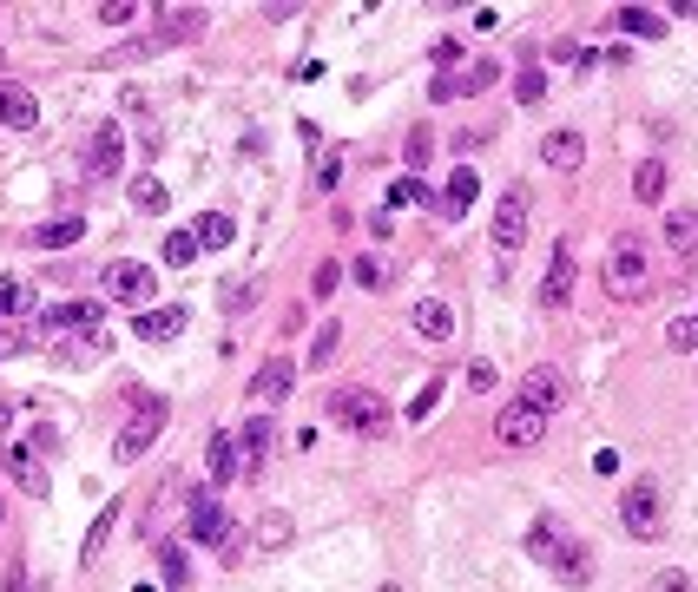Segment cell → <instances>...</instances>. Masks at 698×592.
Returning <instances> with one entry per match:
<instances>
[{
  "mask_svg": "<svg viewBox=\"0 0 698 592\" xmlns=\"http://www.w3.org/2000/svg\"><path fill=\"white\" fill-rule=\"evenodd\" d=\"M159 546H165V579H172V586H185V573H191V566H185V553H178L172 540H159Z\"/></svg>",
  "mask_w": 698,
  "mask_h": 592,
  "instance_id": "obj_43",
  "label": "cell"
},
{
  "mask_svg": "<svg viewBox=\"0 0 698 592\" xmlns=\"http://www.w3.org/2000/svg\"><path fill=\"white\" fill-rule=\"evenodd\" d=\"M86 237V218H53V224H33V244L40 250H66Z\"/></svg>",
  "mask_w": 698,
  "mask_h": 592,
  "instance_id": "obj_23",
  "label": "cell"
},
{
  "mask_svg": "<svg viewBox=\"0 0 698 592\" xmlns=\"http://www.w3.org/2000/svg\"><path fill=\"white\" fill-rule=\"evenodd\" d=\"M468 389H475V395L494 389V362H468Z\"/></svg>",
  "mask_w": 698,
  "mask_h": 592,
  "instance_id": "obj_44",
  "label": "cell"
},
{
  "mask_svg": "<svg viewBox=\"0 0 698 592\" xmlns=\"http://www.w3.org/2000/svg\"><path fill=\"white\" fill-rule=\"evenodd\" d=\"M330 415L343 421L349 435H389V421H396V415H389V402H382L376 389H356V382L330 395Z\"/></svg>",
  "mask_w": 698,
  "mask_h": 592,
  "instance_id": "obj_4",
  "label": "cell"
},
{
  "mask_svg": "<svg viewBox=\"0 0 698 592\" xmlns=\"http://www.w3.org/2000/svg\"><path fill=\"white\" fill-rule=\"evenodd\" d=\"M382 592H402V586H382Z\"/></svg>",
  "mask_w": 698,
  "mask_h": 592,
  "instance_id": "obj_49",
  "label": "cell"
},
{
  "mask_svg": "<svg viewBox=\"0 0 698 592\" xmlns=\"http://www.w3.org/2000/svg\"><path fill=\"white\" fill-rule=\"evenodd\" d=\"M270 435H277L270 421H244V435H238V461H244V468H264V454H270Z\"/></svg>",
  "mask_w": 698,
  "mask_h": 592,
  "instance_id": "obj_26",
  "label": "cell"
},
{
  "mask_svg": "<svg viewBox=\"0 0 698 592\" xmlns=\"http://www.w3.org/2000/svg\"><path fill=\"white\" fill-rule=\"evenodd\" d=\"M132 329H139V343H172L185 329V310H132Z\"/></svg>",
  "mask_w": 698,
  "mask_h": 592,
  "instance_id": "obj_19",
  "label": "cell"
},
{
  "mask_svg": "<svg viewBox=\"0 0 698 592\" xmlns=\"http://www.w3.org/2000/svg\"><path fill=\"white\" fill-rule=\"evenodd\" d=\"M185 520H191V540H231V514H224L218 500H211V487H191V507H185Z\"/></svg>",
  "mask_w": 698,
  "mask_h": 592,
  "instance_id": "obj_10",
  "label": "cell"
},
{
  "mask_svg": "<svg viewBox=\"0 0 698 592\" xmlns=\"http://www.w3.org/2000/svg\"><path fill=\"white\" fill-rule=\"evenodd\" d=\"M494 79H501V66H494V60H475L468 73H435L429 93H435V99H468V93H488Z\"/></svg>",
  "mask_w": 698,
  "mask_h": 592,
  "instance_id": "obj_11",
  "label": "cell"
},
{
  "mask_svg": "<svg viewBox=\"0 0 698 592\" xmlns=\"http://www.w3.org/2000/svg\"><path fill=\"white\" fill-rule=\"evenodd\" d=\"M613 27H626V33H639V40H652V33H666V20L652 14V7H619Z\"/></svg>",
  "mask_w": 698,
  "mask_h": 592,
  "instance_id": "obj_30",
  "label": "cell"
},
{
  "mask_svg": "<svg viewBox=\"0 0 698 592\" xmlns=\"http://www.w3.org/2000/svg\"><path fill=\"white\" fill-rule=\"evenodd\" d=\"M666 244L679 257H698V211H666Z\"/></svg>",
  "mask_w": 698,
  "mask_h": 592,
  "instance_id": "obj_25",
  "label": "cell"
},
{
  "mask_svg": "<svg viewBox=\"0 0 698 592\" xmlns=\"http://www.w3.org/2000/svg\"><path fill=\"white\" fill-rule=\"evenodd\" d=\"M527 553H534L560 586H587L593 579V553L573 540L567 527H554V520H534V527H527Z\"/></svg>",
  "mask_w": 698,
  "mask_h": 592,
  "instance_id": "obj_1",
  "label": "cell"
},
{
  "mask_svg": "<svg viewBox=\"0 0 698 592\" xmlns=\"http://www.w3.org/2000/svg\"><path fill=\"white\" fill-rule=\"evenodd\" d=\"M0 468L14 474V487H27V494H47V468H40L27 448H14V441H7V448H0Z\"/></svg>",
  "mask_w": 698,
  "mask_h": 592,
  "instance_id": "obj_18",
  "label": "cell"
},
{
  "mask_svg": "<svg viewBox=\"0 0 698 592\" xmlns=\"http://www.w3.org/2000/svg\"><path fill=\"white\" fill-rule=\"evenodd\" d=\"M540 165H547V172H580V165H587V139H580V132H547V139H540Z\"/></svg>",
  "mask_w": 698,
  "mask_h": 592,
  "instance_id": "obj_12",
  "label": "cell"
},
{
  "mask_svg": "<svg viewBox=\"0 0 698 592\" xmlns=\"http://www.w3.org/2000/svg\"><path fill=\"white\" fill-rule=\"evenodd\" d=\"M336 283H343V264H317V277H310V296H330Z\"/></svg>",
  "mask_w": 698,
  "mask_h": 592,
  "instance_id": "obj_42",
  "label": "cell"
},
{
  "mask_svg": "<svg viewBox=\"0 0 698 592\" xmlns=\"http://www.w3.org/2000/svg\"><path fill=\"white\" fill-rule=\"evenodd\" d=\"M99 20H106V27H132V20H139V7H132V0H106V7H99Z\"/></svg>",
  "mask_w": 698,
  "mask_h": 592,
  "instance_id": "obj_40",
  "label": "cell"
},
{
  "mask_svg": "<svg viewBox=\"0 0 698 592\" xmlns=\"http://www.w3.org/2000/svg\"><path fill=\"white\" fill-rule=\"evenodd\" d=\"M205 474H211V487H231L244 474V461H238V435H211L205 441Z\"/></svg>",
  "mask_w": 698,
  "mask_h": 592,
  "instance_id": "obj_13",
  "label": "cell"
},
{
  "mask_svg": "<svg viewBox=\"0 0 698 592\" xmlns=\"http://www.w3.org/2000/svg\"><path fill=\"white\" fill-rule=\"evenodd\" d=\"M40 323L53 329V336H73V329H99V303H86V296H73V303H53Z\"/></svg>",
  "mask_w": 698,
  "mask_h": 592,
  "instance_id": "obj_15",
  "label": "cell"
},
{
  "mask_svg": "<svg viewBox=\"0 0 698 592\" xmlns=\"http://www.w3.org/2000/svg\"><path fill=\"white\" fill-rule=\"evenodd\" d=\"M619 520L633 540H666V487L659 481H626L619 487Z\"/></svg>",
  "mask_w": 698,
  "mask_h": 592,
  "instance_id": "obj_3",
  "label": "cell"
},
{
  "mask_svg": "<svg viewBox=\"0 0 698 592\" xmlns=\"http://www.w3.org/2000/svg\"><path fill=\"white\" fill-rule=\"evenodd\" d=\"M527 218H534L527 185H508V191H501V204H494V257H501V264H514V250L527 244Z\"/></svg>",
  "mask_w": 698,
  "mask_h": 592,
  "instance_id": "obj_5",
  "label": "cell"
},
{
  "mask_svg": "<svg viewBox=\"0 0 698 592\" xmlns=\"http://www.w3.org/2000/svg\"><path fill=\"white\" fill-rule=\"evenodd\" d=\"M409 323L422 329L429 343H448V336H455V310H448L442 296H422V303H415V310H409Z\"/></svg>",
  "mask_w": 698,
  "mask_h": 592,
  "instance_id": "obj_16",
  "label": "cell"
},
{
  "mask_svg": "<svg viewBox=\"0 0 698 592\" xmlns=\"http://www.w3.org/2000/svg\"><path fill=\"white\" fill-rule=\"evenodd\" d=\"M0 125H14V132L40 125V106H33V93H27V86H14V79H0Z\"/></svg>",
  "mask_w": 698,
  "mask_h": 592,
  "instance_id": "obj_17",
  "label": "cell"
},
{
  "mask_svg": "<svg viewBox=\"0 0 698 592\" xmlns=\"http://www.w3.org/2000/svg\"><path fill=\"white\" fill-rule=\"evenodd\" d=\"M402 204H435V198L422 191V178H396L389 185V211H402Z\"/></svg>",
  "mask_w": 698,
  "mask_h": 592,
  "instance_id": "obj_34",
  "label": "cell"
},
{
  "mask_svg": "<svg viewBox=\"0 0 698 592\" xmlns=\"http://www.w3.org/2000/svg\"><path fill=\"white\" fill-rule=\"evenodd\" d=\"M191 237H198V250H224V244H238V224L224 218V211H205Z\"/></svg>",
  "mask_w": 698,
  "mask_h": 592,
  "instance_id": "obj_27",
  "label": "cell"
},
{
  "mask_svg": "<svg viewBox=\"0 0 698 592\" xmlns=\"http://www.w3.org/2000/svg\"><path fill=\"white\" fill-rule=\"evenodd\" d=\"M540 93H547V73H540V66H521V73H514V99H521V106H534Z\"/></svg>",
  "mask_w": 698,
  "mask_h": 592,
  "instance_id": "obj_33",
  "label": "cell"
},
{
  "mask_svg": "<svg viewBox=\"0 0 698 592\" xmlns=\"http://www.w3.org/2000/svg\"><path fill=\"white\" fill-rule=\"evenodd\" d=\"M0 527H7V500H0Z\"/></svg>",
  "mask_w": 698,
  "mask_h": 592,
  "instance_id": "obj_48",
  "label": "cell"
},
{
  "mask_svg": "<svg viewBox=\"0 0 698 592\" xmlns=\"http://www.w3.org/2000/svg\"><path fill=\"white\" fill-rule=\"evenodd\" d=\"M0 316H33V283H0Z\"/></svg>",
  "mask_w": 698,
  "mask_h": 592,
  "instance_id": "obj_32",
  "label": "cell"
},
{
  "mask_svg": "<svg viewBox=\"0 0 698 592\" xmlns=\"http://www.w3.org/2000/svg\"><path fill=\"white\" fill-rule=\"evenodd\" d=\"M20 349H33V329H0V362L20 356Z\"/></svg>",
  "mask_w": 698,
  "mask_h": 592,
  "instance_id": "obj_41",
  "label": "cell"
},
{
  "mask_svg": "<svg viewBox=\"0 0 698 592\" xmlns=\"http://www.w3.org/2000/svg\"><path fill=\"white\" fill-rule=\"evenodd\" d=\"M126 172V132H119V119H99L93 139H86V178H112Z\"/></svg>",
  "mask_w": 698,
  "mask_h": 592,
  "instance_id": "obj_6",
  "label": "cell"
},
{
  "mask_svg": "<svg viewBox=\"0 0 698 592\" xmlns=\"http://www.w3.org/2000/svg\"><path fill=\"white\" fill-rule=\"evenodd\" d=\"M356 283H363V290H389V270H382V257H356Z\"/></svg>",
  "mask_w": 698,
  "mask_h": 592,
  "instance_id": "obj_39",
  "label": "cell"
},
{
  "mask_svg": "<svg viewBox=\"0 0 698 592\" xmlns=\"http://www.w3.org/2000/svg\"><path fill=\"white\" fill-rule=\"evenodd\" d=\"M152 264H139V257H119V264H106V296L112 303H132V310H145V296H152Z\"/></svg>",
  "mask_w": 698,
  "mask_h": 592,
  "instance_id": "obj_8",
  "label": "cell"
},
{
  "mask_svg": "<svg viewBox=\"0 0 698 592\" xmlns=\"http://www.w3.org/2000/svg\"><path fill=\"white\" fill-rule=\"evenodd\" d=\"M521 402L540 408V415H554V408L567 402V382H560V369H534V375L521 382Z\"/></svg>",
  "mask_w": 698,
  "mask_h": 592,
  "instance_id": "obj_14",
  "label": "cell"
},
{
  "mask_svg": "<svg viewBox=\"0 0 698 592\" xmlns=\"http://www.w3.org/2000/svg\"><path fill=\"white\" fill-rule=\"evenodd\" d=\"M165 204H172V191H165L152 172L132 178V211H145V218H165Z\"/></svg>",
  "mask_w": 698,
  "mask_h": 592,
  "instance_id": "obj_24",
  "label": "cell"
},
{
  "mask_svg": "<svg viewBox=\"0 0 698 592\" xmlns=\"http://www.w3.org/2000/svg\"><path fill=\"white\" fill-rule=\"evenodd\" d=\"M429 152H435V125H415V132H409V172H422Z\"/></svg>",
  "mask_w": 698,
  "mask_h": 592,
  "instance_id": "obj_36",
  "label": "cell"
},
{
  "mask_svg": "<svg viewBox=\"0 0 698 592\" xmlns=\"http://www.w3.org/2000/svg\"><path fill=\"white\" fill-rule=\"evenodd\" d=\"M112 520H119V507H106V514L93 520V533H86V553H99V540H106V533H112Z\"/></svg>",
  "mask_w": 698,
  "mask_h": 592,
  "instance_id": "obj_45",
  "label": "cell"
},
{
  "mask_svg": "<svg viewBox=\"0 0 698 592\" xmlns=\"http://www.w3.org/2000/svg\"><path fill=\"white\" fill-rule=\"evenodd\" d=\"M336 349H343V323H323V329H317V343H310V369H330Z\"/></svg>",
  "mask_w": 698,
  "mask_h": 592,
  "instance_id": "obj_31",
  "label": "cell"
},
{
  "mask_svg": "<svg viewBox=\"0 0 698 592\" xmlns=\"http://www.w3.org/2000/svg\"><path fill=\"white\" fill-rule=\"evenodd\" d=\"M573 296V250L554 244V257H547V283H540V303H567Z\"/></svg>",
  "mask_w": 698,
  "mask_h": 592,
  "instance_id": "obj_20",
  "label": "cell"
},
{
  "mask_svg": "<svg viewBox=\"0 0 698 592\" xmlns=\"http://www.w3.org/2000/svg\"><path fill=\"white\" fill-rule=\"evenodd\" d=\"M435 402H442V375L415 389V402H409V421H429V415H435Z\"/></svg>",
  "mask_w": 698,
  "mask_h": 592,
  "instance_id": "obj_37",
  "label": "cell"
},
{
  "mask_svg": "<svg viewBox=\"0 0 698 592\" xmlns=\"http://www.w3.org/2000/svg\"><path fill=\"white\" fill-rule=\"evenodd\" d=\"M540 435H547V415L527 408V402H508L501 415H494V441H501V448H534Z\"/></svg>",
  "mask_w": 698,
  "mask_h": 592,
  "instance_id": "obj_9",
  "label": "cell"
},
{
  "mask_svg": "<svg viewBox=\"0 0 698 592\" xmlns=\"http://www.w3.org/2000/svg\"><path fill=\"white\" fill-rule=\"evenodd\" d=\"M659 191H666V158H646L633 172V198L639 204H659Z\"/></svg>",
  "mask_w": 698,
  "mask_h": 592,
  "instance_id": "obj_29",
  "label": "cell"
},
{
  "mask_svg": "<svg viewBox=\"0 0 698 592\" xmlns=\"http://www.w3.org/2000/svg\"><path fill=\"white\" fill-rule=\"evenodd\" d=\"M600 283H606V296H613V303H639V296L652 290V250L639 244V237H613V244H606Z\"/></svg>",
  "mask_w": 698,
  "mask_h": 592,
  "instance_id": "obj_2",
  "label": "cell"
},
{
  "mask_svg": "<svg viewBox=\"0 0 698 592\" xmlns=\"http://www.w3.org/2000/svg\"><path fill=\"white\" fill-rule=\"evenodd\" d=\"M198 33H205V14H198V7H165L159 40H198Z\"/></svg>",
  "mask_w": 698,
  "mask_h": 592,
  "instance_id": "obj_28",
  "label": "cell"
},
{
  "mask_svg": "<svg viewBox=\"0 0 698 592\" xmlns=\"http://www.w3.org/2000/svg\"><path fill=\"white\" fill-rule=\"evenodd\" d=\"M284 389H290V362H284V356H270L264 369L251 375V402H277Z\"/></svg>",
  "mask_w": 698,
  "mask_h": 592,
  "instance_id": "obj_22",
  "label": "cell"
},
{
  "mask_svg": "<svg viewBox=\"0 0 698 592\" xmlns=\"http://www.w3.org/2000/svg\"><path fill=\"white\" fill-rule=\"evenodd\" d=\"M191 257H198V237H191V231L165 237V264H191Z\"/></svg>",
  "mask_w": 698,
  "mask_h": 592,
  "instance_id": "obj_38",
  "label": "cell"
},
{
  "mask_svg": "<svg viewBox=\"0 0 698 592\" xmlns=\"http://www.w3.org/2000/svg\"><path fill=\"white\" fill-rule=\"evenodd\" d=\"M692 323H698V310H692Z\"/></svg>",
  "mask_w": 698,
  "mask_h": 592,
  "instance_id": "obj_50",
  "label": "cell"
},
{
  "mask_svg": "<svg viewBox=\"0 0 698 592\" xmlns=\"http://www.w3.org/2000/svg\"><path fill=\"white\" fill-rule=\"evenodd\" d=\"M666 349H679V356H685V349H698V323H692V316H672V323H666Z\"/></svg>",
  "mask_w": 698,
  "mask_h": 592,
  "instance_id": "obj_35",
  "label": "cell"
},
{
  "mask_svg": "<svg viewBox=\"0 0 698 592\" xmlns=\"http://www.w3.org/2000/svg\"><path fill=\"white\" fill-rule=\"evenodd\" d=\"M475 191H481V178H475V172H455V178L442 185V198H435V218H461V211L475 204Z\"/></svg>",
  "mask_w": 698,
  "mask_h": 592,
  "instance_id": "obj_21",
  "label": "cell"
},
{
  "mask_svg": "<svg viewBox=\"0 0 698 592\" xmlns=\"http://www.w3.org/2000/svg\"><path fill=\"white\" fill-rule=\"evenodd\" d=\"M159 428H165V402H152V395H139V415L126 421V435L112 441V454H119V461H139V454L152 448V441H159Z\"/></svg>",
  "mask_w": 698,
  "mask_h": 592,
  "instance_id": "obj_7",
  "label": "cell"
},
{
  "mask_svg": "<svg viewBox=\"0 0 698 592\" xmlns=\"http://www.w3.org/2000/svg\"><path fill=\"white\" fill-rule=\"evenodd\" d=\"M336 172H343V152H330V158H323V172H317V185H323V191H330V185H336Z\"/></svg>",
  "mask_w": 698,
  "mask_h": 592,
  "instance_id": "obj_47",
  "label": "cell"
},
{
  "mask_svg": "<svg viewBox=\"0 0 698 592\" xmlns=\"http://www.w3.org/2000/svg\"><path fill=\"white\" fill-rule=\"evenodd\" d=\"M652 592H692V579H685V573H659V579H652Z\"/></svg>",
  "mask_w": 698,
  "mask_h": 592,
  "instance_id": "obj_46",
  "label": "cell"
}]
</instances>
